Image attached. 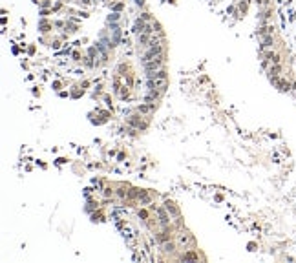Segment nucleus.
Here are the masks:
<instances>
[{"instance_id":"nucleus-1","label":"nucleus","mask_w":296,"mask_h":263,"mask_svg":"<svg viewBox=\"0 0 296 263\" xmlns=\"http://www.w3.org/2000/svg\"><path fill=\"white\" fill-rule=\"evenodd\" d=\"M143 64H145V70H146L148 73L159 71V70H163V64H165V55H163V57H157V59H154V60H148V62H143Z\"/></svg>"},{"instance_id":"nucleus-2","label":"nucleus","mask_w":296,"mask_h":263,"mask_svg":"<svg viewBox=\"0 0 296 263\" xmlns=\"http://www.w3.org/2000/svg\"><path fill=\"white\" fill-rule=\"evenodd\" d=\"M139 112L145 113V115H150V113L154 112V106H146V104H141L139 106Z\"/></svg>"},{"instance_id":"nucleus-3","label":"nucleus","mask_w":296,"mask_h":263,"mask_svg":"<svg viewBox=\"0 0 296 263\" xmlns=\"http://www.w3.org/2000/svg\"><path fill=\"white\" fill-rule=\"evenodd\" d=\"M130 123L133 124V126H137V128H146V123H143V121H141V119H130Z\"/></svg>"},{"instance_id":"nucleus-4","label":"nucleus","mask_w":296,"mask_h":263,"mask_svg":"<svg viewBox=\"0 0 296 263\" xmlns=\"http://www.w3.org/2000/svg\"><path fill=\"white\" fill-rule=\"evenodd\" d=\"M166 210H168V212H172L174 216H177V210H176V206H174V203H170V201H166Z\"/></svg>"},{"instance_id":"nucleus-5","label":"nucleus","mask_w":296,"mask_h":263,"mask_svg":"<svg viewBox=\"0 0 296 263\" xmlns=\"http://www.w3.org/2000/svg\"><path fill=\"white\" fill-rule=\"evenodd\" d=\"M188 239H190V238H188V234H181V236H179V243H181V245H186Z\"/></svg>"},{"instance_id":"nucleus-6","label":"nucleus","mask_w":296,"mask_h":263,"mask_svg":"<svg viewBox=\"0 0 296 263\" xmlns=\"http://www.w3.org/2000/svg\"><path fill=\"white\" fill-rule=\"evenodd\" d=\"M165 250H166V252H172V250H174V245H172V243H166V245H165Z\"/></svg>"}]
</instances>
